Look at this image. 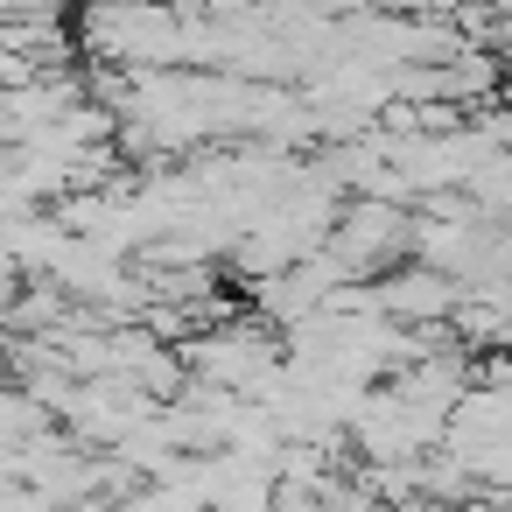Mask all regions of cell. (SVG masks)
<instances>
[{
	"mask_svg": "<svg viewBox=\"0 0 512 512\" xmlns=\"http://www.w3.org/2000/svg\"><path fill=\"white\" fill-rule=\"evenodd\" d=\"M456 512H505V498H491V491H484V498H470V505H456Z\"/></svg>",
	"mask_w": 512,
	"mask_h": 512,
	"instance_id": "cell-3",
	"label": "cell"
},
{
	"mask_svg": "<svg viewBox=\"0 0 512 512\" xmlns=\"http://www.w3.org/2000/svg\"><path fill=\"white\" fill-rule=\"evenodd\" d=\"M372 309L400 330H449V316L463 309V281L414 260V267H393V274L372 281Z\"/></svg>",
	"mask_w": 512,
	"mask_h": 512,
	"instance_id": "cell-2",
	"label": "cell"
},
{
	"mask_svg": "<svg viewBox=\"0 0 512 512\" xmlns=\"http://www.w3.org/2000/svg\"><path fill=\"white\" fill-rule=\"evenodd\" d=\"M330 253L358 274V281H372L386 260H400V253H414V218L400 211V204H379V197H351L344 211H337V232H330Z\"/></svg>",
	"mask_w": 512,
	"mask_h": 512,
	"instance_id": "cell-1",
	"label": "cell"
},
{
	"mask_svg": "<svg viewBox=\"0 0 512 512\" xmlns=\"http://www.w3.org/2000/svg\"><path fill=\"white\" fill-rule=\"evenodd\" d=\"M498 57H505V85H512V50H498Z\"/></svg>",
	"mask_w": 512,
	"mask_h": 512,
	"instance_id": "cell-4",
	"label": "cell"
}]
</instances>
